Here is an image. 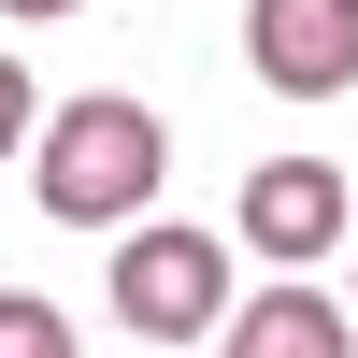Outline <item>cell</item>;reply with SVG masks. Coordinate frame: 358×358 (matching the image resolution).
<instances>
[{
  "mask_svg": "<svg viewBox=\"0 0 358 358\" xmlns=\"http://www.w3.org/2000/svg\"><path fill=\"white\" fill-rule=\"evenodd\" d=\"M244 57L273 101H344L358 86V0H244Z\"/></svg>",
  "mask_w": 358,
  "mask_h": 358,
  "instance_id": "cell-3",
  "label": "cell"
},
{
  "mask_svg": "<svg viewBox=\"0 0 358 358\" xmlns=\"http://www.w3.org/2000/svg\"><path fill=\"white\" fill-rule=\"evenodd\" d=\"M344 330H358V229H344Z\"/></svg>",
  "mask_w": 358,
  "mask_h": 358,
  "instance_id": "cell-8",
  "label": "cell"
},
{
  "mask_svg": "<svg viewBox=\"0 0 358 358\" xmlns=\"http://www.w3.org/2000/svg\"><path fill=\"white\" fill-rule=\"evenodd\" d=\"M15 143H29V72L0 57V158H15Z\"/></svg>",
  "mask_w": 358,
  "mask_h": 358,
  "instance_id": "cell-7",
  "label": "cell"
},
{
  "mask_svg": "<svg viewBox=\"0 0 358 358\" xmlns=\"http://www.w3.org/2000/svg\"><path fill=\"white\" fill-rule=\"evenodd\" d=\"M0 15H86V0H0Z\"/></svg>",
  "mask_w": 358,
  "mask_h": 358,
  "instance_id": "cell-9",
  "label": "cell"
},
{
  "mask_svg": "<svg viewBox=\"0 0 358 358\" xmlns=\"http://www.w3.org/2000/svg\"><path fill=\"white\" fill-rule=\"evenodd\" d=\"M215 315H229V244L215 229H129L115 244V330H143V344H215Z\"/></svg>",
  "mask_w": 358,
  "mask_h": 358,
  "instance_id": "cell-2",
  "label": "cell"
},
{
  "mask_svg": "<svg viewBox=\"0 0 358 358\" xmlns=\"http://www.w3.org/2000/svg\"><path fill=\"white\" fill-rule=\"evenodd\" d=\"M0 358H72V315L43 287H0Z\"/></svg>",
  "mask_w": 358,
  "mask_h": 358,
  "instance_id": "cell-6",
  "label": "cell"
},
{
  "mask_svg": "<svg viewBox=\"0 0 358 358\" xmlns=\"http://www.w3.org/2000/svg\"><path fill=\"white\" fill-rule=\"evenodd\" d=\"M215 344H229V358H358L344 301H315L301 273H273L258 301H229V315H215Z\"/></svg>",
  "mask_w": 358,
  "mask_h": 358,
  "instance_id": "cell-5",
  "label": "cell"
},
{
  "mask_svg": "<svg viewBox=\"0 0 358 358\" xmlns=\"http://www.w3.org/2000/svg\"><path fill=\"white\" fill-rule=\"evenodd\" d=\"M158 172H172V129L129 101V86H86V101H57V115H43L29 187H43V215H57V229H129L143 201H158Z\"/></svg>",
  "mask_w": 358,
  "mask_h": 358,
  "instance_id": "cell-1",
  "label": "cell"
},
{
  "mask_svg": "<svg viewBox=\"0 0 358 358\" xmlns=\"http://www.w3.org/2000/svg\"><path fill=\"white\" fill-rule=\"evenodd\" d=\"M244 244L273 258V273L330 258V244H344V172H330V158H258V172H244Z\"/></svg>",
  "mask_w": 358,
  "mask_h": 358,
  "instance_id": "cell-4",
  "label": "cell"
}]
</instances>
